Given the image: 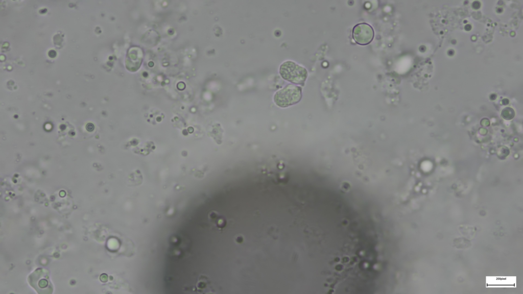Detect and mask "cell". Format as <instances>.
<instances>
[{
	"instance_id": "6da1fadb",
	"label": "cell",
	"mask_w": 523,
	"mask_h": 294,
	"mask_svg": "<svg viewBox=\"0 0 523 294\" xmlns=\"http://www.w3.org/2000/svg\"><path fill=\"white\" fill-rule=\"evenodd\" d=\"M279 74L285 80L296 84H303L307 77L306 69L292 61L281 64Z\"/></svg>"
},
{
	"instance_id": "3957f363",
	"label": "cell",
	"mask_w": 523,
	"mask_h": 294,
	"mask_svg": "<svg viewBox=\"0 0 523 294\" xmlns=\"http://www.w3.org/2000/svg\"><path fill=\"white\" fill-rule=\"evenodd\" d=\"M352 37L356 43L365 45L371 42L374 37L372 27L368 23L363 22L356 24L352 30Z\"/></svg>"
},
{
	"instance_id": "7a4b0ae2",
	"label": "cell",
	"mask_w": 523,
	"mask_h": 294,
	"mask_svg": "<svg viewBox=\"0 0 523 294\" xmlns=\"http://www.w3.org/2000/svg\"><path fill=\"white\" fill-rule=\"evenodd\" d=\"M302 96L301 88L289 84L277 91L274 96L275 104L282 108L287 107L299 102Z\"/></svg>"
}]
</instances>
